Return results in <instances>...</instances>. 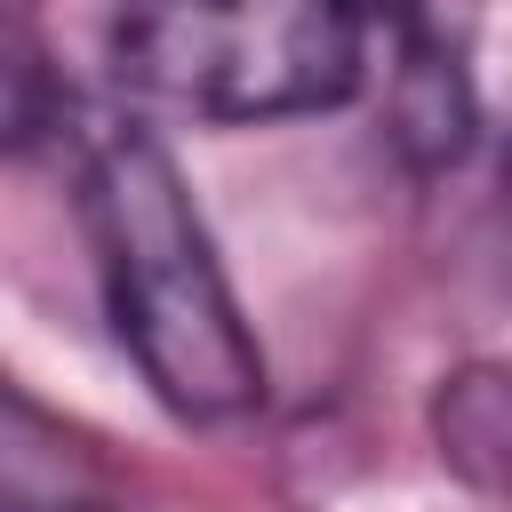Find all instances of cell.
Listing matches in <instances>:
<instances>
[{
  "label": "cell",
  "mask_w": 512,
  "mask_h": 512,
  "mask_svg": "<svg viewBox=\"0 0 512 512\" xmlns=\"http://www.w3.org/2000/svg\"><path fill=\"white\" fill-rule=\"evenodd\" d=\"M8 512H112V504H88V496H64V504H40V496H8Z\"/></svg>",
  "instance_id": "3957f363"
},
{
  "label": "cell",
  "mask_w": 512,
  "mask_h": 512,
  "mask_svg": "<svg viewBox=\"0 0 512 512\" xmlns=\"http://www.w3.org/2000/svg\"><path fill=\"white\" fill-rule=\"evenodd\" d=\"M80 224L120 352L184 424H232L264 408V344L224 280L184 168L144 120H96L80 136Z\"/></svg>",
  "instance_id": "6da1fadb"
},
{
  "label": "cell",
  "mask_w": 512,
  "mask_h": 512,
  "mask_svg": "<svg viewBox=\"0 0 512 512\" xmlns=\"http://www.w3.org/2000/svg\"><path fill=\"white\" fill-rule=\"evenodd\" d=\"M104 40L136 104L200 128L336 112L368 80L360 0H120Z\"/></svg>",
  "instance_id": "7a4b0ae2"
}]
</instances>
